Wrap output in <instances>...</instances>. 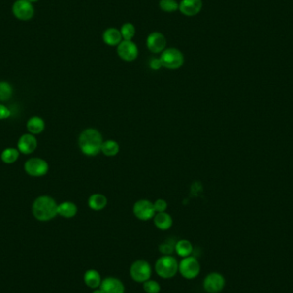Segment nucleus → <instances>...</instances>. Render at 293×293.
I'll return each mask as SVG.
<instances>
[{"instance_id":"obj_1","label":"nucleus","mask_w":293,"mask_h":293,"mask_svg":"<svg viewBox=\"0 0 293 293\" xmlns=\"http://www.w3.org/2000/svg\"><path fill=\"white\" fill-rule=\"evenodd\" d=\"M103 141L100 132L94 128L84 130L80 134L78 144L81 151L87 156H96L101 152Z\"/></svg>"},{"instance_id":"obj_2","label":"nucleus","mask_w":293,"mask_h":293,"mask_svg":"<svg viewBox=\"0 0 293 293\" xmlns=\"http://www.w3.org/2000/svg\"><path fill=\"white\" fill-rule=\"evenodd\" d=\"M58 203L48 195H40L33 201L32 213L40 221H49L58 215Z\"/></svg>"},{"instance_id":"obj_3","label":"nucleus","mask_w":293,"mask_h":293,"mask_svg":"<svg viewBox=\"0 0 293 293\" xmlns=\"http://www.w3.org/2000/svg\"><path fill=\"white\" fill-rule=\"evenodd\" d=\"M155 270L158 276L171 279L178 272V262L172 256H162L155 262Z\"/></svg>"},{"instance_id":"obj_4","label":"nucleus","mask_w":293,"mask_h":293,"mask_svg":"<svg viewBox=\"0 0 293 293\" xmlns=\"http://www.w3.org/2000/svg\"><path fill=\"white\" fill-rule=\"evenodd\" d=\"M162 66L168 69H178L185 63V57L180 50L175 47L165 48L160 57Z\"/></svg>"},{"instance_id":"obj_5","label":"nucleus","mask_w":293,"mask_h":293,"mask_svg":"<svg viewBox=\"0 0 293 293\" xmlns=\"http://www.w3.org/2000/svg\"><path fill=\"white\" fill-rule=\"evenodd\" d=\"M130 274L132 280L137 283H144L150 280L152 267L150 264L145 260H137L134 261L130 268Z\"/></svg>"},{"instance_id":"obj_6","label":"nucleus","mask_w":293,"mask_h":293,"mask_svg":"<svg viewBox=\"0 0 293 293\" xmlns=\"http://www.w3.org/2000/svg\"><path fill=\"white\" fill-rule=\"evenodd\" d=\"M178 272L185 279L193 280L201 272V265L195 257H185L178 263Z\"/></svg>"},{"instance_id":"obj_7","label":"nucleus","mask_w":293,"mask_h":293,"mask_svg":"<svg viewBox=\"0 0 293 293\" xmlns=\"http://www.w3.org/2000/svg\"><path fill=\"white\" fill-rule=\"evenodd\" d=\"M24 170L27 174L32 177H42L48 172L49 165L48 163L41 158H31L28 160L24 164Z\"/></svg>"},{"instance_id":"obj_8","label":"nucleus","mask_w":293,"mask_h":293,"mask_svg":"<svg viewBox=\"0 0 293 293\" xmlns=\"http://www.w3.org/2000/svg\"><path fill=\"white\" fill-rule=\"evenodd\" d=\"M133 213L140 221H147L155 217L156 212L152 201L142 199L136 201L133 207Z\"/></svg>"},{"instance_id":"obj_9","label":"nucleus","mask_w":293,"mask_h":293,"mask_svg":"<svg viewBox=\"0 0 293 293\" xmlns=\"http://www.w3.org/2000/svg\"><path fill=\"white\" fill-rule=\"evenodd\" d=\"M117 53L124 61L132 62L138 57V47L132 40H122L117 46Z\"/></svg>"},{"instance_id":"obj_10","label":"nucleus","mask_w":293,"mask_h":293,"mask_svg":"<svg viewBox=\"0 0 293 293\" xmlns=\"http://www.w3.org/2000/svg\"><path fill=\"white\" fill-rule=\"evenodd\" d=\"M226 280L222 274L210 273L203 280V288L208 293H219L224 289Z\"/></svg>"},{"instance_id":"obj_11","label":"nucleus","mask_w":293,"mask_h":293,"mask_svg":"<svg viewBox=\"0 0 293 293\" xmlns=\"http://www.w3.org/2000/svg\"><path fill=\"white\" fill-rule=\"evenodd\" d=\"M12 12L17 19L29 21L33 17L34 9L32 3H30L28 0H17L12 7Z\"/></svg>"},{"instance_id":"obj_12","label":"nucleus","mask_w":293,"mask_h":293,"mask_svg":"<svg viewBox=\"0 0 293 293\" xmlns=\"http://www.w3.org/2000/svg\"><path fill=\"white\" fill-rule=\"evenodd\" d=\"M147 47L153 53H161L166 47V39L161 32H153L149 33L147 38Z\"/></svg>"},{"instance_id":"obj_13","label":"nucleus","mask_w":293,"mask_h":293,"mask_svg":"<svg viewBox=\"0 0 293 293\" xmlns=\"http://www.w3.org/2000/svg\"><path fill=\"white\" fill-rule=\"evenodd\" d=\"M202 0H181L178 10L186 17H195L201 12Z\"/></svg>"},{"instance_id":"obj_14","label":"nucleus","mask_w":293,"mask_h":293,"mask_svg":"<svg viewBox=\"0 0 293 293\" xmlns=\"http://www.w3.org/2000/svg\"><path fill=\"white\" fill-rule=\"evenodd\" d=\"M37 140L34 135L27 133L22 135L17 142V149L23 155L32 154L37 148Z\"/></svg>"},{"instance_id":"obj_15","label":"nucleus","mask_w":293,"mask_h":293,"mask_svg":"<svg viewBox=\"0 0 293 293\" xmlns=\"http://www.w3.org/2000/svg\"><path fill=\"white\" fill-rule=\"evenodd\" d=\"M99 288L104 293H125L126 291L122 281L114 277H107L102 280Z\"/></svg>"},{"instance_id":"obj_16","label":"nucleus","mask_w":293,"mask_h":293,"mask_svg":"<svg viewBox=\"0 0 293 293\" xmlns=\"http://www.w3.org/2000/svg\"><path fill=\"white\" fill-rule=\"evenodd\" d=\"M103 41L107 46H118L122 41L123 38L120 30L116 28H109L103 33Z\"/></svg>"},{"instance_id":"obj_17","label":"nucleus","mask_w":293,"mask_h":293,"mask_svg":"<svg viewBox=\"0 0 293 293\" xmlns=\"http://www.w3.org/2000/svg\"><path fill=\"white\" fill-rule=\"evenodd\" d=\"M83 280H84L86 286L94 290L99 288L102 282L101 276H100L99 272L95 270V269H89V270L86 271Z\"/></svg>"},{"instance_id":"obj_18","label":"nucleus","mask_w":293,"mask_h":293,"mask_svg":"<svg viewBox=\"0 0 293 293\" xmlns=\"http://www.w3.org/2000/svg\"><path fill=\"white\" fill-rule=\"evenodd\" d=\"M154 223L155 227L162 230H166L171 228L173 221L170 214L166 212L157 213L154 217Z\"/></svg>"},{"instance_id":"obj_19","label":"nucleus","mask_w":293,"mask_h":293,"mask_svg":"<svg viewBox=\"0 0 293 293\" xmlns=\"http://www.w3.org/2000/svg\"><path fill=\"white\" fill-rule=\"evenodd\" d=\"M107 198L105 195L100 193H96L89 196V208L92 210L100 211L103 210L107 205Z\"/></svg>"},{"instance_id":"obj_20","label":"nucleus","mask_w":293,"mask_h":293,"mask_svg":"<svg viewBox=\"0 0 293 293\" xmlns=\"http://www.w3.org/2000/svg\"><path fill=\"white\" fill-rule=\"evenodd\" d=\"M77 211V206L71 201H64L58 206V214L66 219L75 217Z\"/></svg>"},{"instance_id":"obj_21","label":"nucleus","mask_w":293,"mask_h":293,"mask_svg":"<svg viewBox=\"0 0 293 293\" xmlns=\"http://www.w3.org/2000/svg\"><path fill=\"white\" fill-rule=\"evenodd\" d=\"M27 130L32 135H39L45 130V122L38 116L32 117L27 122Z\"/></svg>"},{"instance_id":"obj_22","label":"nucleus","mask_w":293,"mask_h":293,"mask_svg":"<svg viewBox=\"0 0 293 293\" xmlns=\"http://www.w3.org/2000/svg\"><path fill=\"white\" fill-rule=\"evenodd\" d=\"M175 252L178 254L179 257H183V258L190 257L193 252V245L190 241L181 239V240L176 242Z\"/></svg>"},{"instance_id":"obj_23","label":"nucleus","mask_w":293,"mask_h":293,"mask_svg":"<svg viewBox=\"0 0 293 293\" xmlns=\"http://www.w3.org/2000/svg\"><path fill=\"white\" fill-rule=\"evenodd\" d=\"M119 150H120L119 144L114 140H107L105 142H103L101 152L105 156H108V157L116 156L119 154Z\"/></svg>"},{"instance_id":"obj_24","label":"nucleus","mask_w":293,"mask_h":293,"mask_svg":"<svg viewBox=\"0 0 293 293\" xmlns=\"http://www.w3.org/2000/svg\"><path fill=\"white\" fill-rule=\"evenodd\" d=\"M20 155V152L17 148H5L1 154V160L5 164H13L17 162Z\"/></svg>"},{"instance_id":"obj_25","label":"nucleus","mask_w":293,"mask_h":293,"mask_svg":"<svg viewBox=\"0 0 293 293\" xmlns=\"http://www.w3.org/2000/svg\"><path fill=\"white\" fill-rule=\"evenodd\" d=\"M13 96V88L7 82H0V101H7Z\"/></svg>"},{"instance_id":"obj_26","label":"nucleus","mask_w":293,"mask_h":293,"mask_svg":"<svg viewBox=\"0 0 293 293\" xmlns=\"http://www.w3.org/2000/svg\"><path fill=\"white\" fill-rule=\"evenodd\" d=\"M120 33L123 40H132L135 35V26L130 23H124L120 29Z\"/></svg>"},{"instance_id":"obj_27","label":"nucleus","mask_w":293,"mask_h":293,"mask_svg":"<svg viewBox=\"0 0 293 293\" xmlns=\"http://www.w3.org/2000/svg\"><path fill=\"white\" fill-rule=\"evenodd\" d=\"M159 5L160 8L166 13H172L177 11L179 8V3L176 0H161Z\"/></svg>"},{"instance_id":"obj_28","label":"nucleus","mask_w":293,"mask_h":293,"mask_svg":"<svg viewBox=\"0 0 293 293\" xmlns=\"http://www.w3.org/2000/svg\"><path fill=\"white\" fill-rule=\"evenodd\" d=\"M175 245L176 242L168 239L159 246V251L163 256H171L175 251Z\"/></svg>"},{"instance_id":"obj_29","label":"nucleus","mask_w":293,"mask_h":293,"mask_svg":"<svg viewBox=\"0 0 293 293\" xmlns=\"http://www.w3.org/2000/svg\"><path fill=\"white\" fill-rule=\"evenodd\" d=\"M143 284V290L146 293H159L161 292V285L155 280H148Z\"/></svg>"},{"instance_id":"obj_30","label":"nucleus","mask_w":293,"mask_h":293,"mask_svg":"<svg viewBox=\"0 0 293 293\" xmlns=\"http://www.w3.org/2000/svg\"><path fill=\"white\" fill-rule=\"evenodd\" d=\"M154 207L156 213H162L167 209L168 204L164 199H158L154 202Z\"/></svg>"},{"instance_id":"obj_31","label":"nucleus","mask_w":293,"mask_h":293,"mask_svg":"<svg viewBox=\"0 0 293 293\" xmlns=\"http://www.w3.org/2000/svg\"><path fill=\"white\" fill-rule=\"evenodd\" d=\"M11 112L10 109L3 105H0V120L10 118Z\"/></svg>"},{"instance_id":"obj_32","label":"nucleus","mask_w":293,"mask_h":293,"mask_svg":"<svg viewBox=\"0 0 293 293\" xmlns=\"http://www.w3.org/2000/svg\"><path fill=\"white\" fill-rule=\"evenodd\" d=\"M149 66H150V68H151L152 69H154V70H158V69H160L163 67V66H162V61H161V59H160V58H159V59H153V60H151V61L149 62Z\"/></svg>"},{"instance_id":"obj_33","label":"nucleus","mask_w":293,"mask_h":293,"mask_svg":"<svg viewBox=\"0 0 293 293\" xmlns=\"http://www.w3.org/2000/svg\"><path fill=\"white\" fill-rule=\"evenodd\" d=\"M92 293H103V291L100 289V288H97V289H95L94 292Z\"/></svg>"},{"instance_id":"obj_34","label":"nucleus","mask_w":293,"mask_h":293,"mask_svg":"<svg viewBox=\"0 0 293 293\" xmlns=\"http://www.w3.org/2000/svg\"><path fill=\"white\" fill-rule=\"evenodd\" d=\"M28 1L30 2V3H35V2H37L38 0H28Z\"/></svg>"}]
</instances>
